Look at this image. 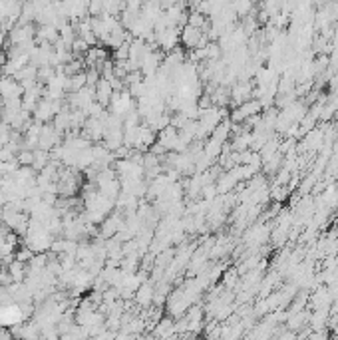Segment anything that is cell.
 <instances>
[]
</instances>
